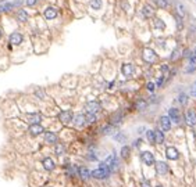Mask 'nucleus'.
<instances>
[{"mask_svg":"<svg viewBox=\"0 0 196 187\" xmlns=\"http://www.w3.org/2000/svg\"><path fill=\"white\" fill-rule=\"evenodd\" d=\"M24 40V36L21 35L20 32H14L10 35V44H13V46H18V44H21Z\"/></svg>","mask_w":196,"mask_h":187,"instance_id":"obj_6","label":"nucleus"},{"mask_svg":"<svg viewBox=\"0 0 196 187\" xmlns=\"http://www.w3.org/2000/svg\"><path fill=\"white\" fill-rule=\"evenodd\" d=\"M154 2H156V4L159 7H161V8H167L168 3H170V0H154Z\"/></svg>","mask_w":196,"mask_h":187,"instance_id":"obj_31","label":"nucleus"},{"mask_svg":"<svg viewBox=\"0 0 196 187\" xmlns=\"http://www.w3.org/2000/svg\"><path fill=\"white\" fill-rule=\"evenodd\" d=\"M174 7H175V11H177V14L182 18V17H185V14H186V10H185V7H184V4L182 3H180V2H174Z\"/></svg>","mask_w":196,"mask_h":187,"instance_id":"obj_20","label":"nucleus"},{"mask_svg":"<svg viewBox=\"0 0 196 187\" xmlns=\"http://www.w3.org/2000/svg\"><path fill=\"white\" fill-rule=\"evenodd\" d=\"M135 107H136L138 110H143L145 107H146V101H145V100H139V101L136 103V105H135Z\"/></svg>","mask_w":196,"mask_h":187,"instance_id":"obj_36","label":"nucleus"},{"mask_svg":"<svg viewBox=\"0 0 196 187\" xmlns=\"http://www.w3.org/2000/svg\"><path fill=\"white\" fill-rule=\"evenodd\" d=\"M2 36H3V31H2V28H0V39H2Z\"/></svg>","mask_w":196,"mask_h":187,"instance_id":"obj_48","label":"nucleus"},{"mask_svg":"<svg viewBox=\"0 0 196 187\" xmlns=\"http://www.w3.org/2000/svg\"><path fill=\"white\" fill-rule=\"evenodd\" d=\"M110 168L105 166V165L101 164L100 168H98V169H95V171H92L91 176H93L95 179H106V177H108V175H110Z\"/></svg>","mask_w":196,"mask_h":187,"instance_id":"obj_1","label":"nucleus"},{"mask_svg":"<svg viewBox=\"0 0 196 187\" xmlns=\"http://www.w3.org/2000/svg\"><path fill=\"white\" fill-rule=\"evenodd\" d=\"M143 60L146 62H150V64L156 62V60H157L156 53H154L152 49H145L143 50Z\"/></svg>","mask_w":196,"mask_h":187,"instance_id":"obj_4","label":"nucleus"},{"mask_svg":"<svg viewBox=\"0 0 196 187\" xmlns=\"http://www.w3.org/2000/svg\"><path fill=\"white\" fill-rule=\"evenodd\" d=\"M121 114H115V115H113L111 116V125L114 126V125H120V122H121Z\"/></svg>","mask_w":196,"mask_h":187,"instance_id":"obj_27","label":"nucleus"},{"mask_svg":"<svg viewBox=\"0 0 196 187\" xmlns=\"http://www.w3.org/2000/svg\"><path fill=\"white\" fill-rule=\"evenodd\" d=\"M181 56V51H180V49L177 47L175 50L173 51V54H171V61H175V60H178V57Z\"/></svg>","mask_w":196,"mask_h":187,"instance_id":"obj_32","label":"nucleus"},{"mask_svg":"<svg viewBox=\"0 0 196 187\" xmlns=\"http://www.w3.org/2000/svg\"><path fill=\"white\" fill-rule=\"evenodd\" d=\"M35 3H36V0H26V4H28V6H35Z\"/></svg>","mask_w":196,"mask_h":187,"instance_id":"obj_46","label":"nucleus"},{"mask_svg":"<svg viewBox=\"0 0 196 187\" xmlns=\"http://www.w3.org/2000/svg\"><path fill=\"white\" fill-rule=\"evenodd\" d=\"M156 172L159 175H161V176L167 175L168 173V165H167L166 162H163V161H159L156 164Z\"/></svg>","mask_w":196,"mask_h":187,"instance_id":"obj_9","label":"nucleus"},{"mask_svg":"<svg viewBox=\"0 0 196 187\" xmlns=\"http://www.w3.org/2000/svg\"><path fill=\"white\" fill-rule=\"evenodd\" d=\"M163 82H164V76H160V78L157 79V83H156V86H157V87H160V86L163 85Z\"/></svg>","mask_w":196,"mask_h":187,"instance_id":"obj_44","label":"nucleus"},{"mask_svg":"<svg viewBox=\"0 0 196 187\" xmlns=\"http://www.w3.org/2000/svg\"><path fill=\"white\" fill-rule=\"evenodd\" d=\"M114 139L117 141H121V143H124V140H125V136L122 135V133H117V135L114 136Z\"/></svg>","mask_w":196,"mask_h":187,"instance_id":"obj_38","label":"nucleus"},{"mask_svg":"<svg viewBox=\"0 0 196 187\" xmlns=\"http://www.w3.org/2000/svg\"><path fill=\"white\" fill-rule=\"evenodd\" d=\"M78 173H79V176H81L84 180H88L89 177H91V172H89L86 168H79V169H78Z\"/></svg>","mask_w":196,"mask_h":187,"instance_id":"obj_24","label":"nucleus"},{"mask_svg":"<svg viewBox=\"0 0 196 187\" xmlns=\"http://www.w3.org/2000/svg\"><path fill=\"white\" fill-rule=\"evenodd\" d=\"M141 161L143 162L145 165L150 166V165L154 164V157L150 151H142L141 153Z\"/></svg>","mask_w":196,"mask_h":187,"instance_id":"obj_2","label":"nucleus"},{"mask_svg":"<svg viewBox=\"0 0 196 187\" xmlns=\"http://www.w3.org/2000/svg\"><path fill=\"white\" fill-rule=\"evenodd\" d=\"M156 187H163V186H161V184H157V186Z\"/></svg>","mask_w":196,"mask_h":187,"instance_id":"obj_49","label":"nucleus"},{"mask_svg":"<svg viewBox=\"0 0 196 187\" xmlns=\"http://www.w3.org/2000/svg\"><path fill=\"white\" fill-rule=\"evenodd\" d=\"M91 7L93 8V10H99V8H101V0H92Z\"/></svg>","mask_w":196,"mask_h":187,"instance_id":"obj_29","label":"nucleus"},{"mask_svg":"<svg viewBox=\"0 0 196 187\" xmlns=\"http://www.w3.org/2000/svg\"><path fill=\"white\" fill-rule=\"evenodd\" d=\"M139 144H141V140H136V143H134L135 147H139Z\"/></svg>","mask_w":196,"mask_h":187,"instance_id":"obj_47","label":"nucleus"},{"mask_svg":"<svg viewBox=\"0 0 196 187\" xmlns=\"http://www.w3.org/2000/svg\"><path fill=\"white\" fill-rule=\"evenodd\" d=\"M166 157L168 158V159L175 161V159H178V157H180V153H178V150H177L175 147H167L166 148Z\"/></svg>","mask_w":196,"mask_h":187,"instance_id":"obj_7","label":"nucleus"},{"mask_svg":"<svg viewBox=\"0 0 196 187\" xmlns=\"http://www.w3.org/2000/svg\"><path fill=\"white\" fill-rule=\"evenodd\" d=\"M168 118L173 119L175 123H180L181 121V114H180V110L177 108H170L168 110Z\"/></svg>","mask_w":196,"mask_h":187,"instance_id":"obj_10","label":"nucleus"},{"mask_svg":"<svg viewBox=\"0 0 196 187\" xmlns=\"http://www.w3.org/2000/svg\"><path fill=\"white\" fill-rule=\"evenodd\" d=\"M85 110L88 112H91V114H96L100 110V104L98 101H89V103H86Z\"/></svg>","mask_w":196,"mask_h":187,"instance_id":"obj_8","label":"nucleus"},{"mask_svg":"<svg viewBox=\"0 0 196 187\" xmlns=\"http://www.w3.org/2000/svg\"><path fill=\"white\" fill-rule=\"evenodd\" d=\"M0 13H2V11H0Z\"/></svg>","mask_w":196,"mask_h":187,"instance_id":"obj_51","label":"nucleus"},{"mask_svg":"<svg viewBox=\"0 0 196 187\" xmlns=\"http://www.w3.org/2000/svg\"><path fill=\"white\" fill-rule=\"evenodd\" d=\"M45 141L49 143V144H54L57 143V135L53 133V132H46L45 133Z\"/></svg>","mask_w":196,"mask_h":187,"instance_id":"obj_18","label":"nucleus"},{"mask_svg":"<svg viewBox=\"0 0 196 187\" xmlns=\"http://www.w3.org/2000/svg\"><path fill=\"white\" fill-rule=\"evenodd\" d=\"M36 2H38V0H36Z\"/></svg>","mask_w":196,"mask_h":187,"instance_id":"obj_52","label":"nucleus"},{"mask_svg":"<svg viewBox=\"0 0 196 187\" xmlns=\"http://www.w3.org/2000/svg\"><path fill=\"white\" fill-rule=\"evenodd\" d=\"M146 137L150 143H154V130H147L146 132Z\"/></svg>","mask_w":196,"mask_h":187,"instance_id":"obj_34","label":"nucleus"},{"mask_svg":"<svg viewBox=\"0 0 196 187\" xmlns=\"http://www.w3.org/2000/svg\"><path fill=\"white\" fill-rule=\"evenodd\" d=\"M85 122H86V123H95V122H96L95 114H91V112H88V114L85 115Z\"/></svg>","mask_w":196,"mask_h":187,"instance_id":"obj_26","label":"nucleus"},{"mask_svg":"<svg viewBox=\"0 0 196 187\" xmlns=\"http://www.w3.org/2000/svg\"><path fill=\"white\" fill-rule=\"evenodd\" d=\"M154 15V10L153 7L149 6V4H145L143 7H142V17H145V18H150V17Z\"/></svg>","mask_w":196,"mask_h":187,"instance_id":"obj_14","label":"nucleus"},{"mask_svg":"<svg viewBox=\"0 0 196 187\" xmlns=\"http://www.w3.org/2000/svg\"><path fill=\"white\" fill-rule=\"evenodd\" d=\"M134 65L132 64H122V67H121V72H122V75L124 76H131L132 74H134Z\"/></svg>","mask_w":196,"mask_h":187,"instance_id":"obj_15","label":"nucleus"},{"mask_svg":"<svg viewBox=\"0 0 196 187\" xmlns=\"http://www.w3.org/2000/svg\"><path fill=\"white\" fill-rule=\"evenodd\" d=\"M43 130H45V129H43L39 123H35V125H31L29 126V133L32 136H39L40 133H43Z\"/></svg>","mask_w":196,"mask_h":187,"instance_id":"obj_17","label":"nucleus"},{"mask_svg":"<svg viewBox=\"0 0 196 187\" xmlns=\"http://www.w3.org/2000/svg\"><path fill=\"white\" fill-rule=\"evenodd\" d=\"M195 71H196V64L195 62H189V64L186 65V68H185V72L189 74V72H195Z\"/></svg>","mask_w":196,"mask_h":187,"instance_id":"obj_30","label":"nucleus"},{"mask_svg":"<svg viewBox=\"0 0 196 187\" xmlns=\"http://www.w3.org/2000/svg\"><path fill=\"white\" fill-rule=\"evenodd\" d=\"M26 121L29 122L31 125H35V123H40L42 121V116L39 114H26Z\"/></svg>","mask_w":196,"mask_h":187,"instance_id":"obj_13","label":"nucleus"},{"mask_svg":"<svg viewBox=\"0 0 196 187\" xmlns=\"http://www.w3.org/2000/svg\"><path fill=\"white\" fill-rule=\"evenodd\" d=\"M160 126L164 132H168L171 129V119L168 118V116H166V115L161 116L160 118Z\"/></svg>","mask_w":196,"mask_h":187,"instance_id":"obj_12","label":"nucleus"},{"mask_svg":"<svg viewBox=\"0 0 196 187\" xmlns=\"http://www.w3.org/2000/svg\"><path fill=\"white\" fill-rule=\"evenodd\" d=\"M113 132H114V126L111 123L101 129V133H103V135H113Z\"/></svg>","mask_w":196,"mask_h":187,"instance_id":"obj_25","label":"nucleus"},{"mask_svg":"<svg viewBox=\"0 0 196 187\" xmlns=\"http://www.w3.org/2000/svg\"><path fill=\"white\" fill-rule=\"evenodd\" d=\"M59 119L60 122H61L63 125H68L72 122V119H74V115H72L71 111H61L59 114Z\"/></svg>","mask_w":196,"mask_h":187,"instance_id":"obj_3","label":"nucleus"},{"mask_svg":"<svg viewBox=\"0 0 196 187\" xmlns=\"http://www.w3.org/2000/svg\"><path fill=\"white\" fill-rule=\"evenodd\" d=\"M177 26H178V28H180V29H182V20H181V17H178L177 15Z\"/></svg>","mask_w":196,"mask_h":187,"instance_id":"obj_43","label":"nucleus"},{"mask_svg":"<svg viewBox=\"0 0 196 187\" xmlns=\"http://www.w3.org/2000/svg\"><path fill=\"white\" fill-rule=\"evenodd\" d=\"M185 121H186V125H189V126L196 125V111L195 110H188V111H186Z\"/></svg>","mask_w":196,"mask_h":187,"instance_id":"obj_5","label":"nucleus"},{"mask_svg":"<svg viewBox=\"0 0 196 187\" xmlns=\"http://www.w3.org/2000/svg\"><path fill=\"white\" fill-rule=\"evenodd\" d=\"M161 72H163L164 75H167V74L170 72V67H168V65H163V67H161Z\"/></svg>","mask_w":196,"mask_h":187,"instance_id":"obj_42","label":"nucleus"},{"mask_svg":"<svg viewBox=\"0 0 196 187\" xmlns=\"http://www.w3.org/2000/svg\"><path fill=\"white\" fill-rule=\"evenodd\" d=\"M142 187H150L149 180H142Z\"/></svg>","mask_w":196,"mask_h":187,"instance_id":"obj_45","label":"nucleus"},{"mask_svg":"<svg viewBox=\"0 0 196 187\" xmlns=\"http://www.w3.org/2000/svg\"><path fill=\"white\" fill-rule=\"evenodd\" d=\"M153 24H154V28H157V29H164V28H166V25H164V22L160 20V18H156Z\"/></svg>","mask_w":196,"mask_h":187,"instance_id":"obj_28","label":"nucleus"},{"mask_svg":"<svg viewBox=\"0 0 196 187\" xmlns=\"http://www.w3.org/2000/svg\"><path fill=\"white\" fill-rule=\"evenodd\" d=\"M193 31H196V25H195V26H193Z\"/></svg>","mask_w":196,"mask_h":187,"instance_id":"obj_50","label":"nucleus"},{"mask_svg":"<svg viewBox=\"0 0 196 187\" xmlns=\"http://www.w3.org/2000/svg\"><path fill=\"white\" fill-rule=\"evenodd\" d=\"M64 150H65V148H64V146H63V144H57V146H56V154H57V155H61L63 154V153H64Z\"/></svg>","mask_w":196,"mask_h":187,"instance_id":"obj_35","label":"nucleus"},{"mask_svg":"<svg viewBox=\"0 0 196 187\" xmlns=\"http://www.w3.org/2000/svg\"><path fill=\"white\" fill-rule=\"evenodd\" d=\"M43 15H45L46 20H54L57 17V10L53 7H46L45 11H43Z\"/></svg>","mask_w":196,"mask_h":187,"instance_id":"obj_11","label":"nucleus"},{"mask_svg":"<svg viewBox=\"0 0 196 187\" xmlns=\"http://www.w3.org/2000/svg\"><path fill=\"white\" fill-rule=\"evenodd\" d=\"M15 18L18 22L24 24L28 21V18H29V15H28V13H26L25 10H18V13H15Z\"/></svg>","mask_w":196,"mask_h":187,"instance_id":"obj_16","label":"nucleus"},{"mask_svg":"<svg viewBox=\"0 0 196 187\" xmlns=\"http://www.w3.org/2000/svg\"><path fill=\"white\" fill-rule=\"evenodd\" d=\"M191 96L196 97V82H193V85L191 86Z\"/></svg>","mask_w":196,"mask_h":187,"instance_id":"obj_39","label":"nucleus"},{"mask_svg":"<svg viewBox=\"0 0 196 187\" xmlns=\"http://www.w3.org/2000/svg\"><path fill=\"white\" fill-rule=\"evenodd\" d=\"M121 157H122V158H128V157H129V147H127V146H124V147H122V150H121Z\"/></svg>","mask_w":196,"mask_h":187,"instance_id":"obj_33","label":"nucleus"},{"mask_svg":"<svg viewBox=\"0 0 196 187\" xmlns=\"http://www.w3.org/2000/svg\"><path fill=\"white\" fill-rule=\"evenodd\" d=\"M178 101H180L182 105H185L186 103H188V97H186L185 94H180V97H178Z\"/></svg>","mask_w":196,"mask_h":187,"instance_id":"obj_37","label":"nucleus"},{"mask_svg":"<svg viewBox=\"0 0 196 187\" xmlns=\"http://www.w3.org/2000/svg\"><path fill=\"white\" fill-rule=\"evenodd\" d=\"M154 143H157V144L164 143V135L161 130H154Z\"/></svg>","mask_w":196,"mask_h":187,"instance_id":"obj_23","label":"nucleus"},{"mask_svg":"<svg viewBox=\"0 0 196 187\" xmlns=\"http://www.w3.org/2000/svg\"><path fill=\"white\" fill-rule=\"evenodd\" d=\"M43 166H45L46 171H53L54 169V162H53L52 158H45L43 159Z\"/></svg>","mask_w":196,"mask_h":187,"instance_id":"obj_22","label":"nucleus"},{"mask_svg":"<svg viewBox=\"0 0 196 187\" xmlns=\"http://www.w3.org/2000/svg\"><path fill=\"white\" fill-rule=\"evenodd\" d=\"M72 122H74V125H75V128H82V126L86 123L85 122V115H81V114L77 115V116H74Z\"/></svg>","mask_w":196,"mask_h":187,"instance_id":"obj_19","label":"nucleus"},{"mask_svg":"<svg viewBox=\"0 0 196 187\" xmlns=\"http://www.w3.org/2000/svg\"><path fill=\"white\" fill-rule=\"evenodd\" d=\"M146 87H147V90H149V92H154V87H156V85H154V83H152V82H149L146 85Z\"/></svg>","mask_w":196,"mask_h":187,"instance_id":"obj_40","label":"nucleus"},{"mask_svg":"<svg viewBox=\"0 0 196 187\" xmlns=\"http://www.w3.org/2000/svg\"><path fill=\"white\" fill-rule=\"evenodd\" d=\"M191 56H192V50H185V51H184V57H185V58H188L189 60L191 58Z\"/></svg>","mask_w":196,"mask_h":187,"instance_id":"obj_41","label":"nucleus"},{"mask_svg":"<svg viewBox=\"0 0 196 187\" xmlns=\"http://www.w3.org/2000/svg\"><path fill=\"white\" fill-rule=\"evenodd\" d=\"M13 7H14V4H11V3H9V2H6V0H3L2 4H0V11H2V13H10V11L13 10Z\"/></svg>","mask_w":196,"mask_h":187,"instance_id":"obj_21","label":"nucleus"}]
</instances>
